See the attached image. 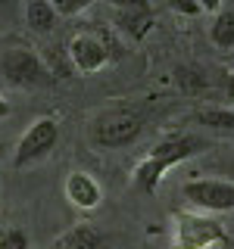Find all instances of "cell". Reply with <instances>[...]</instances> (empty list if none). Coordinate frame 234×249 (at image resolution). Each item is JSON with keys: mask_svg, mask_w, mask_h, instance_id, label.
<instances>
[{"mask_svg": "<svg viewBox=\"0 0 234 249\" xmlns=\"http://www.w3.org/2000/svg\"><path fill=\"white\" fill-rule=\"evenodd\" d=\"M191 122L213 131H234V109H197L191 115Z\"/></svg>", "mask_w": 234, "mask_h": 249, "instance_id": "12", "label": "cell"}, {"mask_svg": "<svg viewBox=\"0 0 234 249\" xmlns=\"http://www.w3.org/2000/svg\"><path fill=\"white\" fill-rule=\"evenodd\" d=\"M175 84H178L184 93H203V90L209 88V78H206V72H203V69H197V66H178V69H175Z\"/></svg>", "mask_w": 234, "mask_h": 249, "instance_id": "13", "label": "cell"}, {"mask_svg": "<svg viewBox=\"0 0 234 249\" xmlns=\"http://www.w3.org/2000/svg\"><path fill=\"white\" fill-rule=\"evenodd\" d=\"M172 240L175 249H213L215 243H225L228 233L225 224L215 221L213 215H197V212H175L172 215Z\"/></svg>", "mask_w": 234, "mask_h": 249, "instance_id": "3", "label": "cell"}, {"mask_svg": "<svg viewBox=\"0 0 234 249\" xmlns=\"http://www.w3.org/2000/svg\"><path fill=\"white\" fill-rule=\"evenodd\" d=\"M209 41H213L218 50H234V10H222L215 13L213 25H209Z\"/></svg>", "mask_w": 234, "mask_h": 249, "instance_id": "11", "label": "cell"}, {"mask_svg": "<svg viewBox=\"0 0 234 249\" xmlns=\"http://www.w3.org/2000/svg\"><path fill=\"white\" fill-rule=\"evenodd\" d=\"M103 3H109L116 13H135V16H150L153 13L150 0H103Z\"/></svg>", "mask_w": 234, "mask_h": 249, "instance_id": "15", "label": "cell"}, {"mask_svg": "<svg viewBox=\"0 0 234 249\" xmlns=\"http://www.w3.org/2000/svg\"><path fill=\"white\" fill-rule=\"evenodd\" d=\"M57 10H53L47 0H28L25 3V25L28 31H35V35H50L53 28H57Z\"/></svg>", "mask_w": 234, "mask_h": 249, "instance_id": "10", "label": "cell"}, {"mask_svg": "<svg viewBox=\"0 0 234 249\" xmlns=\"http://www.w3.org/2000/svg\"><path fill=\"white\" fill-rule=\"evenodd\" d=\"M116 53L109 50V37L100 35V31H78V35L69 41V59L78 72L91 75V72H100Z\"/></svg>", "mask_w": 234, "mask_h": 249, "instance_id": "7", "label": "cell"}, {"mask_svg": "<svg viewBox=\"0 0 234 249\" xmlns=\"http://www.w3.org/2000/svg\"><path fill=\"white\" fill-rule=\"evenodd\" d=\"M57 10V16H78L91 6V0H47Z\"/></svg>", "mask_w": 234, "mask_h": 249, "instance_id": "16", "label": "cell"}, {"mask_svg": "<svg viewBox=\"0 0 234 249\" xmlns=\"http://www.w3.org/2000/svg\"><path fill=\"white\" fill-rule=\"evenodd\" d=\"M59 249H109V237L94 224H75L57 240Z\"/></svg>", "mask_w": 234, "mask_h": 249, "instance_id": "9", "label": "cell"}, {"mask_svg": "<svg viewBox=\"0 0 234 249\" xmlns=\"http://www.w3.org/2000/svg\"><path fill=\"white\" fill-rule=\"evenodd\" d=\"M228 72H234V50L228 53Z\"/></svg>", "mask_w": 234, "mask_h": 249, "instance_id": "22", "label": "cell"}, {"mask_svg": "<svg viewBox=\"0 0 234 249\" xmlns=\"http://www.w3.org/2000/svg\"><path fill=\"white\" fill-rule=\"evenodd\" d=\"M6 115H10V100L0 93V119H6Z\"/></svg>", "mask_w": 234, "mask_h": 249, "instance_id": "21", "label": "cell"}, {"mask_svg": "<svg viewBox=\"0 0 234 249\" xmlns=\"http://www.w3.org/2000/svg\"><path fill=\"white\" fill-rule=\"evenodd\" d=\"M140 131H144V115L128 106H113L91 122L88 137L97 150H125L140 137Z\"/></svg>", "mask_w": 234, "mask_h": 249, "instance_id": "2", "label": "cell"}, {"mask_svg": "<svg viewBox=\"0 0 234 249\" xmlns=\"http://www.w3.org/2000/svg\"><path fill=\"white\" fill-rule=\"evenodd\" d=\"M200 6H203V13H215L222 6V0H200Z\"/></svg>", "mask_w": 234, "mask_h": 249, "instance_id": "20", "label": "cell"}, {"mask_svg": "<svg viewBox=\"0 0 234 249\" xmlns=\"http://www.w3.org/2000/svg\"><path fill=\"white\" fill-rule=\"evenodd\" d=\"M3 3H13V0H0V6H3Z\"/></svg>", "mask_w": 234, "mask_h": 249, "instance_id": "24", "label": "cell"}, {"mask_svg": "<svg viewBox=\"0 0 234 249\" xmlns=\"http://www.w3.org/2000/svg\"><path fill=\"white\" fill-rule=\"evenodd\" d=\"M218 171L225 175V181H234V159H225V162H218Z\"/></svg>", "mask_w": 234, "mask_h": 249, "instance_id": "19", "label": "cell"}, {"mask_svg": "<svg viewBox=\"0 0 234 249\" xmlns=\"http://www.w3.org/2000/svg\"><path fill=\"white\" fill-rule=\"evenodd\" d=\"M218 81H222V90H225V97L234 100V72H228V69H222L218 72Z\"/></svg>", "mask_w": 234, "mask_h": 249, "instance_id": "18", "label": "cell"}, {"mask_svg": "<svg viewBox=\"0 0 234 249\" xmlns=\"http://www.w3.org/2000/svg\"><path fill=\"white\" fill-rule=\"evenodd\" d=\"M3 150H6V146H3V143H0V159H3Z\"/></svg>", "mask_w": 234, "mask_h": 249, "instance_id": "23", "label": "cell"}, {"mask_svg": "<svg viewBox=\"0 0 234 249\" xmlns=\"http://www.w3.org/2000/svg\"><path fill=\"white\" fill-rule=\"evenodd\" d=\"M59 143V122L57 119H38L28 124V131L19 137L13 150V165L16 168H28L35 162H41L53 146Z\"/></svg>", "mask_w": 234, "mask_h": 249, "instance_id": "5", "label": "cell"}, {"mask_svg": "<svg viewBox=\"0 0 234 249\" xmlns=\"http://www.w3.org/2000/svg\"><path fill=\"white\" fill-rule=\"evenodd\" d=\"M0 249H31L28 243V233L22 228H0Z\"/></svg>", "mask_w": 234, "mask_h": 249, "instance_id": "14", "label": "cell"}, {"mask_svg": "<svg viewBox=\"0 0 234 249\" xmlns=\"http://www.w3.org/2000/svg\"><path fill=\"white\" fill-rule=\"evenodd\" d=\"M66 199L72 202L75 209H81V212H94V209L100 206V199H103V190H100V184L94 181L88 171H69Z\"/></svg>", "mask_w": 234, "mask_h": 249, "instance_id": "8", "label": "cell"}, {"mask_svg": "<svg viewBox=\"0 0 234 249\" xmlns=\"http://www.w3.org/2000/svg\"><path fill=\"white\" fill-rule=\"evenodd\" d=\"M206 150H209V143L197 134H172L166 140H159V143L147 153V159L135 168V184L144 193H153L172 165L187 162V159H194V156H200Z\"/></svg>", "mask_w": 234, "mask_h": 249, "instance_id": "1", "label": "cell"}, {"mask_svg": "<svg viewBox=\"0 0 234 249\" xmlns=\"http://www.w3.org/2000/svg\"><path fill=\"white\" fill-rule=\"evenodd\" d=\"M0 75L6 84H16V88H38L50 81V72L44 69L41 56L28 47H10L0 56Z\"/></svg>", "mask_w": 234, "mask_h": 249, "instance_id": "6", "label": "cell"}, {"mask_svg": "<svg viewBox=\"0 0 234 249\" xmlns=\"http://www.w3.org/2000/svg\"><path fill=\"white\" fill-rule=\"evenodd\" d=\"M169 10L178 16H200L203 6H200V0H169Z\"/></svg>", "mask_w": 234, "mask_h": 249, "instance_id": "17", "label": "cell"}, {"mask_svg": "<svg viewBox=\"0 0 234 249\" xmlns=\"http://www.w3.org/2000/svg\"><path fill=\"white\" fill-rule=\"evenodd\" d=\"M50 249H59V246H57V243H53V246H50Z\"/></svg>", "mask_w": 234, "mask_h": 249, "instance_id": "25", "label": "cell"}, {"mask_svg": "<svg viewBox=\"0 0 234 249\" xmlns=\"http://www.w3.org/2000/svg\"><path fill=\"white\" fill-rule=\"evenodd\" d=\"M181 196L206 215L234 212V181H225V178H191L181 187Z\"/></svg>", "mask_w": 234, "mask_h": 249, "instance_id": "4", "label": "cell"}]
</instances>
